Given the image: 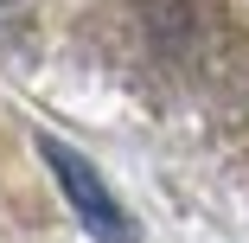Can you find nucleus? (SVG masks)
<instances>
[{"label":"nucleus","mask_w":249,"mask_h":243,"mask_svg":"<svg viewBox=\"0 0 249 243\" xmlns=\"http://www.w3.org/2000/svg\"><path fill=\"white\" fill-rule=\"evenodd\" d=\"M38 154L52 160V173H58V186H64V199H71V211H77V224H83L96 243H134L128 211L115 205V192L103 186V173H96L83 154L58 148V141H38Z\"/></svg>","instance_id":"obj_1"}]
</instances>
